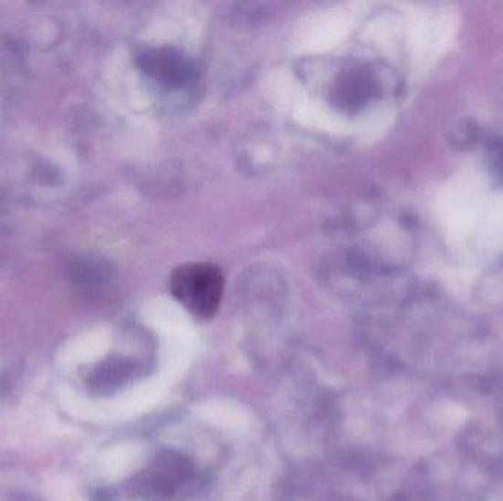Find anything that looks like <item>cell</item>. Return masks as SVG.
Masks as SVG:
<instances>
[{
  "label": "cell",
  "mask_w": 503,
  "mask_h": 501,
  "mask_svg": "<svg viewBox=\"0 0 503 501\" xmlns=\"http://www.w3.org/2000/svg\"><path fill=\"white\" fill-rule=\"evenodd\" d=\"M225 278L220 266L208 262H189L175 268L170 290L183 308L201 319H211L223 300Z\"/></svg>",
  "instance_id": "6da1fadb"
},
{
  "label": "cell",
  "mask_w": 503,
  "mask_h": 501,
  "mask_svg": "<svg viewBox=\"0 0 503 501\" xmlns=\"http://www.w3.org/2000/svg\"><path fill=\"white\" fill-rule=\"evenodd\" d=\"M139 67L149 78L167 89H182L194 81V65L174 47L146 50L139 57Z\"/></svg>",
  "instance_id": "7a4b0ae2"
},
{
  "label": "cell",
  "mask_w": 503,
  "mask_h": 501,
  "mask_svg": "<svg viewBox=\"0 0 503 501\" xmlns=\"http://www.w3.org/2000/svg\"><path fill=\"white\" fill-rule=\"evenodd\" d=\"M443 423L449 426L461 425L466 418V411L458 404H445L440 411Z\"/></svg>",
  "instance_id": "3957f363"
}]
</instances>
